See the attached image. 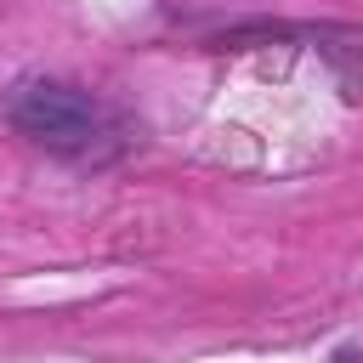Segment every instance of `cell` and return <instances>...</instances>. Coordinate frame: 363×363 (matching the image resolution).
Returning <instances> with one entry per match:
<instances>
[{"instance_id": "1", "label": "cell", "mask_w": 363, "mask_h": 363, "mask_svg": "<svg viewBox=\"0 0 363 363\" xmlns=\"http://www.w3.org/2000/svg\"><path fill=\"white\" fill-rule=\"evenodd\" d=\"M6 119L51 147V153H68V159H85L96 153V142L108 136V113L96 96H85L79 85H62V79H23L11 96H6Z\"/></svg>"}, {"instance_id": "2", "label": "cell", "mask_w": 363, "mask_h": 363, "mask_svg": "<svg viewBox=\"0 0 363 363\" xmlns=\"http://www.w3.org/2000/svg\"><path fill=\"white\" fill-rule=\"evenodd\" d=\"M335 363H363V352H340V357H335Z\"/></svg>"}]
</instances>
